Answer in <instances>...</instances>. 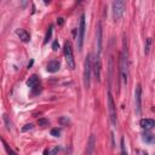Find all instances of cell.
Instances as JSON below:
<instances>
[{"label": "cell", "instance_id": "cell-11", "mask_svg": "<svg viewBox=\"0 0 155 155\" xmlns=\"http://www.w3.org/2000/svg\"><path fill=\"white\" fill-rule=\"evenodd\" d=\"M139 125H141V127L144 129V130H149L152 127L155 126V121L153 119H142L139 121Z\"/></svg>", "mask_w": 155, "mask_h": 155}, {"label": "cell", "instance_id": "cell-26", "mask_svg": "<svg viewBox=\"0 0 155 155\" xmlns=\"http://www.w3.org/2000/svg\"><path fill=\"white\" fill-rule=\"evenodd\" d=\"M60 122L63 124V125H68V124H69V120L65 119V117H61V119H60Z\"/></svg>", "mask_w": 155, "mask_h": 155}, {"label": "cell", "instance_id": "cell-24", "mask_svg": "<svg viewBox=\"0 0 155 155\" xmlns=\"http://www.w3.org/2000/svg\"><path fill=\"white\" fill-rule=\"evenodd\" d=\"M4 121H5V124H6L7 130H10V129H11V124L9 122V119H7V116H6V115H4Z\"/></svg>", "mask_w": 155, "mask_h": 155}, {"label": "cell", "instance_id": "cell-25", "mask_svg": "<svg viewBox=\"0 0 155 155\" xmlns=\"http://www.w3.org/2000/svg\"><path fill=\"white\" fill-rule=\"evenodd\" d=\"M58 152H60V147L57 145V147H55V148H54L50 152V155H56V154H57Z\"/></svg>", "mask_w": 155, "mask_h": 155}, {"label": "cell", "instance_id": "cell-15", "mask_svg": "<svg viewBox=\"0 0 155 155\" xmlns=\"http://www.w3.org/2000/svg\"><path fill=\"white\" fill-rule=\"evenodd\" d=\"M143 141L147 142V143H153V142H155V136L152 135V133H144L143 135Z\"/></svg>", "mask_w": 155, "mask_h": 155}, {"label": "cell", "instance_id": "cell-23", "mask_svg": "<svg viewBox=\"0 0 155 155\" xmlns=\"http://www.w3.org/2000/svg\"><path fill=\"white\" fill-rule=\"evenodd\" d=\"M58 49H60V44H58L57 40H55V41L52 42V50H54V51H57Z\"/></svg>", "mask_w": 155, "mask_h": 155}, {"label": "cell", "instance_id": "cell-1", "mask_svg": "<svg viewBox=\"0 0 155 155\" xmlns=\"http://www.w3.org/2000/svg\"><path fill=\"white\" fill-rule=\"evenodd\" d=\"M120 75L122 79V84L126 85L129 80V54H127L126 40H124L122 52L120 56Z\"/></svg>", "mask_w": 155, "mask_h": 155}, {"label": "cell", "instance_id": "cell-20", "mask_svg": "<svg viewBox=\"0 0 155 155\" xmlns=\"http://www.w3.org/2000/svg\"><path fill=\"white\" fill-rule=\"evenodd\" d=\"M60 135H61L60 129H52V130H51V136H54V137H60Z\"/></svg>", "mask_w": 155, "mask_h": 155}, {"label": "cell", "instance_id": "cell-21", "mask_svg": "<svg viewBox=\"0 0 155 155\" xmlns=\"http://www.w3.org/2000/svg\"><path fill=\"white\" fill-rule=\"evenodd\" d=\"M120 155H127L126 150H125V139L121 138V154Z\"/></svg>", "mask_w": 155, "mask_h": 155}, {"label": "cell", "instance_id": "cell-14", "mask_svg": "<svg viewBox=\"0 0 155 155\" xmlns=\"http://www.w3.org/2000/svg\"><path fill=\"white\" fill-rule=\"evenodd\" d=\"M38 83H39V79H38V76H36V75H32L31 78L28 79V81H27V85H28L29 87L34 88V87H36V85H38Z\"/></svg>", "mask_w": 155, "mask_h": 155}, {"label": "cell", "instance_id": "cell-3", "mask_svg": "<svg viewBox=\"0 0 155 155\" xmlns=\"http://www.w3.org/2000/svg\"><path fill=\"white\" fill-rule=\"evenodd\" d=\"M63 51H64V57H65V61H67L68 68L75 69V60H74V55H73L72 44H70L69 41H65V42H64Z\"/></svg>", "mask_w": 155, "mask_h": 155}, {"label": "cell", "instance_id": "cell-17", "mask_svg": "<svg viewBox=\"0 0 155 155\" xmlns=\"http://www.w3.org/2000/svg\"><path fill=\"white\" fill-rule=\"evenodd\" d=\"M1 142H3V144H4V148H5V150H6V153H7V155H18L16 152H13L9 145H7V143L4 141V139H1Z\"/></svg>", "mask_w": 155, "mask_h": 155}, {"label": "cell", "instance_id": "cell-7", "mask_svg": "<svg viewBox=\"0 0 155 155\" xmlns=\"http://www.w3.org/2000/svg\"><path fill=\"white\" fill-rule=\"evenodd\" d=\"M142 86L137 85L136 90H135V107H136V113L139 115L141 114V109H142Z\"/></svg>", "mask_w": 155, "mask_h": 155}, {"label": "cell", "instance_id": "cell-28", "mask_svg": "<svg viewBox=\"0 0 155 155\" xmlns=\"http://www.w3.org/2000/svg\"><path fill=\"white\" fill-rule=\"evenodd\" d=\"M32 64H33V61H31V63H28V68H31Z\"/></svg>", "mask_w": 155, "mask_h": 155}, {"label": "cell", "instance_id": "cell-10", "mask_svg": "<svg viewBox=\"0 0 155 155\" xmlns=\"http://www.w3.org/2000/svg\"><path fill=\"white\" fill-rule=\"evenodd\" d=\"M16 34L18 35L21 41H23V42H28L29 40H31V35H29V33L27 31H24V29H17Z\"/></svg>", "mask_w": 155, "mask_h": 155}, {"label": "cell", "instance_id": "cell-9", "mask_svg": "<svg viewBox=\"0 0 155 155\" xmlns=\"http://www.w3.org/2000/svg\"><path fill=\"white\" fill-rule=\"evenodd\" d=\"M102 34H103V31H102V24L101 22L97 26V32H96V36H97V55H101L102 52Z\"/></svg>", "mask_w": 155, "mask_h": 155}, {"label": "cell", "instance_id": "cell-27", "mask_svg": "<svg viewBox=\"0 0 155 155\" xmlns=\"http://www.w3.org/2000/svg\"><path fill=\"white\" fill-rule=\"evenodd\" d=\"M57 24H58V26H63V24H64V18H62V17L58 18V19H57Z\"/></svg>", "mask_w": 155, "mask_h": 155}, {"label": "cell", "instance_id": "cell-16", "mask_svg": "<svg viewBox=\"0 0 155 155\" xmlns=\"http://www.w3.org/2000/svg\"><path fill=\"white\" fill-rule=\"evenodd\" d=\"M150 47H152V38H148L145 40V45H144V54L145 55H149Z\"/></svg>", "mask_w": 155, "mask_h": 155}, {"label": "cell", "instance_id": "cell-22", "mask_svg": "<svg viewBox=\"0 0 155 155\" xmlns=\"http://www.w3.org/2000/svg\"><path fill=\"white\" fill-rule=\"evenodd\" d=\"M32 129H33V125L32 124H27V125H24V127H22V131L27 132L28 130H32Z\"/></svg>", "mask_w": 155, "mask_h": 155}, {"label": "cell", "instance_id": "cell-8", "mask_svg": "<svg viewBox=\"0 0 155 155\" xmlns=\"http://www.w3.org/2000/svg\"><path fill=\"white\" fill-rule=\"evenodd\" d=\"M101 68H102V61H101V55H97L95 58V64H93V72L96 79L101 81Z\"/></svg>", "mask_w": 155, "mask_h": 155}, {"label": "cell", "instance_id": "cell-5", "mask_svg": "<svg viewBox=\"0 0 155 155\" xmlns=\"http://www.w3.org/2000/svg\"><path fill=\"white\" fill-rule=\"evenodd\" d=\"M125 9H126V1L124 0H116L113 3V16L115 19H120L124 16Z\"/></svg>", "mask_w": 155, "mask_h": 155}, {"label": "cell", "instance_id": "cell-18", "mask_svg": "<svg viewBox=\"0 0 155 155\" xmlns=\"http://www.w3.org/2000/svg\"><path fill=\"white\" fill-rule=\"evenodd\" d=\"M52 32H54V27L50 26L49 31H47V33H46V35H45V40H44V44H47V41L51 39V36H52Z\"/></svg>", "mask_w": 155, "mask_h": 155}, {"label": "cell", "instance_id": "cell-12", "mask_svg": "<svg viewBox=\"0 0 155 155\" xmlns=\"http://www.w3.org/2000/svg\"><path fill=\"white\" fill-rule=\"evenodd\" d=\"M60 67H61V64H60V62H58V61H51L47 64V72L56 73V72L60 70Z\"/></svg>", "mask_w": 155, "mask_h": 155}, {"label": "cell", "instance_id": "cell-4", "mask_svg": "<svg viewBox=\"0 0 155 155\" xmlns=\"http://www.w3.org/2000/svg\"><path fill=\"white\" fill-rule=\"evenodd\" d=\"M85 29H86V23H85V15L83 13L80 17V23H79V29H78V49L83 50L84 45V38H85Z\"/></svg>", "mask_w": 155, "mask_h": 155}, {"label": "cell", "instance_id": "cell-2", "mask_svg": "<svg viewBox=\"0 0 155 155\" xmlns=\"http://www.w3.org/2000/svg\"><path fill=\"white\" fill-rule=\"evenodd\" d=\"M92 56L87 55L85 60V65H84V85L86 88L90 87L91 84V72H92Z\"/></svg>", "mask_w": 155, "mask_h": 155}, {"label": "cell", "instance_id": "cell-19", "mask_svg": "<svg viewBox=\"0 0 155 155\" xmlns=\"http://www.w3.org/2000/svg\"><path fill=\"white\" fill-rule=\"evenodd\" d=\"M38 124H39V126H49L50 121L47 119H39L38 120Z\"/></svg>", "mask_w": 155, "mask_h": 155}, {"label": "cell", "instance_id": "cell-13", "mask_svg": "<svg viewBox=\"0 0 155 155\" xmlns=\"http://www.w3.org/2000/svg\"><path fill=\"white\" fill-rule=\"evenodd\" d=\"M95 144H96L95 136L91 135L90 138H88V143H87V155H92V153L95 150Z\"/></svg>", "mask_w": 155, "mask_h": 155}, {"label": "cell", "instance_id": "cell-29", "mask_svg": "<svg viewBox=\"0 0 155 155\" xmlns=\"http://www.w3.org/2000/svg\"><path fill=\"white\" fill-rule=\"evenodd\" d=\"M44 155H47V150H45V153H44Z\"/></svg>", "mask_w": 155, "mask_h": 155}, {"label": "cell", "instance_id": "cell-6", "mask_svg": "<svg viewBox=\"0 0 155 155\" xmlns=\"http://www.w3.org/2000/svg\"><path fill=\"white\" fill-rule=\"evenodd\" d=\"M108 109H109V119L113 126L116 125V107L114 103V98L112 92H108Z\"/></svg>", "mask_w": 155, "mask_h": 155}]
</instances>
